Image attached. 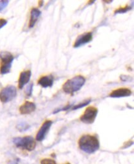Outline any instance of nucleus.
Instances as JSON below:
<instances>
[{
    "mask_svg": "<svg viewBox=\"0 0 134 164\" xmlns=\"http://www.w3.org/2000/svg\"><path fill=\"white\" fill-rule=\"evenodd\" d=\"M14 56L9 52H2L0 54V74L2 75L10 72Z\"/></svg>",
    "mask_w": 134,
    "mask_h": 164,
    "instance_id": "obj_3",
    "label": "nucleus"
},
{
    "mask_svg": "<svg viewBox=\"0 0 134 164\" xmlns=\"http://www.w3.org/2000/svg\"><path fill=\"white\" fill-rule=\"evenodd\" d=\"M69 164V163H67V164Z\"/></svg>",
    "mask_w": 134,
    "mask_h": 164,
    "instance_id": "obj_23",
    "label": "nucleus"
},
{
    "mask_svg": "<svg viewBox=\"0 0 134 164\" xmlns=\"http://www.w3.org/2000/svg\"><path fill=\"white\" fill-rule=\"evenodd\" d=\"M78 144L80 149L88 154H93L100 148V142L97 137L89 134L82 136Z\"/></svg>",
    "mask_w": 134,
    "mask_h": 164,
    "instance_id": "obj_1",
    "label": "nucleus"
},
{
    "mask_svg": "<svg viewBox=\"0 0 134 164\" xmlns=\"http://www.w3.org/2000/svg\"><path fill=\"white\" fill-rule=\"evenodd\" d=\"M9 1L6 0H1L0 1V12L2 11L9 4Z\"/></svg>",
    "mask_w": 134,
    "mask_h": 164,
    "instance_id": "obj_16",
    "label": "nucleus"
},
{
    "mask_svg": "<svg viewBox=\"0 0 134 164\" xmlns=\"http://www.w3.org/2000/svg\"><path fill=\"white\" fill-rule=\"evenodd\" d=\"M91 102L90 100H85V102H84L83 103H80L78 104H76V105H74L72 108V110H77L78 109H80V108H82L84 106H85L86 105H88Z\"/></svg>",
    "mask_w": 134,
    "mask_h": 164,
    "instance_id": "obj_15",
    "label": "nucleus"
},
{
    "mask_svg": "<svg viewBox=\"0 0 134 164\" xmlns=\"http://www.w3.org/2000/svg\"><path fill=\"white\" fill-rule=\"evenodd\" d=\"M17 95L16 88L14 85H8L0 91V100L3 103H8L13 100Z\"/></svg>",
    "mask_w": 134,
    "mask_h": 164,
    "instance_id": "obj_5",
    "label": "nucleus"
},
{
    "mask_svg": "<svg viewBox=\"0 0 134 164\" xmlns=\"http://www.w3.org/2000/svg\"><path fill=\"white\" fill-rule=\"evenodd\" d=\"M98 114V109L94 106H89L80 116V121L86 124L93 123Z\"/></svg>",
    "mask_w": 134,
    "mask_h": 164,
    "instance_id": "obj_6",
    "label": "nucleus"
},
{
    "mask_svg": "<svg viewBox=\"0 0 134 164\" xmlns=\"http://www.w3.org/2000/svg\"><path fill=\"white\" fill-rule=\"evenodd\" d=\"M36 109L35 103L30 102H25L19 108V112L21 114H29L33 113Z\"/></svg>",
    "mask_w": 134,
    "mask_h": 164,
    "instance_id": "obj_11",
    "label": "nucleus"
},
{
    "mask_svg": "<svg viewBox=\"0 0 134 164\" xmlns=\"http://www.w3.org/2000/svg\"></svg>",
    "mask_w": 134,
    "mask_h": 164,
    "instance_id": "obj_24",
    "label": "nucleus"
},
{
    "mask_svg": "<svg viewBox=\"0 0 134 164\" xmlns=\"http://www.w3.org/2000/svg\"><path fill=\"white\" fill-rule=\"evenodd\" d=\"M52 121L49 120H46L44 122V123L42 124V127L39 129L37 136H36V140L39 142L42 141L46 137L47 133L48 132L51 126L52 125Z\"/></svg>",
    "mask_w": 134,
    "mask_h": 164,
    "instance_id": "obj_8",
    "label": "nucleus"
},
{
    "mask_svg": "<svg viewBox=\"0 0 134 164\" xmlns=\"http://www.w3.org/2000/svg\"><path fill=\"white\" fill-rule=\"evenodd\" d=\"M131 78V77L129 76H124V75H121V80L122 81H129V79Z\"/></svg>",
    "mask_w": 134,
    "mask_h": 164,
    "instance_id": "obj_22",
    "label": "nucleus"
},
{
    "mask_svg": "<svg viewBox=\"0 0 134 164\" xmlns=\"http://www.w3.org/2000/svg\"><path fill=\"white\" fill-rule=\"evenodd\" d=\"M54 78L52 75H48L41 77L39 81L38 84L41 85L44 88L51 87L53 85Z\"/></svg>",
    "mask_w": 134,
    "mask_h": 164,
    "instance_id": "obj_12",
    "label": "nucleus"
},
{
    "mask_svg": "<svg viewBox=\"0 0 134 164\" xmlns=\"http://www.w3.org/2000/svg\"><path fill=\"white\" fill-rule=\"evenodd\" d=\"M85 82L86 79L83 76H75L64 82L63 85L62 89L66 94L73 95L83 87Z\"/></svg>",
    "mask_w": 134,
    "mask_h": 164,
    "instance_id": "obj_2",
    "label": "nucleus"
},
{
    "mask_svg": "<svg viewBox=\"0 0 134 164\" xmlns=\"http://www.w3.org/2000/svg\"><path fill=\"white\" fill-rule=\"evenodd\" d=\"M13 142L17 147H22L29 151H33L36 146V143L32 137H18L13 139Z\"/></svg>",
    "mask_w": 134,
    "mask_h": 164,
    "instance_id": "obj_4",
    "label": "nucleus"
},
{
    "mask_svg": "<svg viewBox=\"0 0 134 164\" xmlns=\"http://www.w3.org/2000/svg\"><path fill=\"white\" fill-rule=\"evenodd\" d=\"M70 107H71V105H66L65 107H64V108H61V109H59L55 111L53 113L55 114V113H59V111H66V110H68Z\"/></svg>",
    "mask_w": 134,
    "mask_h": 164,
    "instance_id": "obj_20",
    "label": "nucleus"
},
{
    "mask_svg": "<svg viewBox=\"0 0 134 164\" xmlns=\"http://www.w3.org/2000/svg\"><path fill=\"white\" fill-rule=\"evenodd\" d=\"M29 127V126L26 124V123H21V124L18 125V129L20 131H23V130H26L27 129H28V128Z\"/></svg>",
    "mask_w": 134,
    "mask_h": 164,
    "instance_id": "obj_18",
    "label": "nucleus"
},
{
    "mask_svg": "<svg viewBox=\"0 0 134 164\" xmlns=\"http://www.w3.org/2000/svg\"><path fill=\"white\" fill-rule=\"evenodd\" d=\"M93 40V35L91 32H87L77 37L76 40L74 42L73 44V47L74 48H78L79 47L83 46L90 42L92 41Z\"/></svg>",
    "mask_w": 134,
    "mask_h": 164,
    "instance_id": "obj_7",
    "label": "nucleus"
},
{
    "mask_svg": "<svg viewBox=\"0 0 134 164\" xmlns=\"http://www.w3.org/2000/svg\"><path fill=\"white\" fill-rule=\"evenodd\" d=\"M41 164H56V162H55L54 160H53V159H44L42 160Z\"/></svg>",
    "mask_w": 134,
    "mask_h": 164,
    "instance_id": "obj_17",
    "label": "nucleus"
},
{
    "mask_svg": "<svg viewBox=\"0 0 134 164\" xmlns=\"http://www.w3.org/2000/svg\"><path fill=\"white\" fill-rule=\"evenodd\" d=\"M8 22L4 19H0V29L7 24Z\"/></svg>",
    "mask_w": 134,
    "mask_h": 164,
    "instance_id": "obj_21",
    "label": "nucleus"
},
{
    "mask_svg": "<svg viewBox=\"0 0 134 164\" xmlns=\"http://www.w3.org/2000/svg\"><path fill=\"white\" fill-rule=\"evenodd\" d=\"M32 89H33V84H30L28 87L27 88V90H26V94L28 96H30L32 95Z\"/></svg>",
    "mask_w": 134,
    "mask_h": 164,
    "instance_id": "obj_19",
    "label": "nucleus"
},
{
    "mask_svg": "<svg viewBox=\"0 0 134 164\" xmlns=\"http://www.w3.org/2000/svg\"><path fill=\"white\" fill-rule=\"evenodd\" d=\"M31 71L30 70H27L23 71L21 73L19 78L18 80V87L19 89H22L23 87L29 82L30 78H31Z\"/></svg>",
    "mask_w": 134,
    "mask_h": 164,
    "instance_id": "obj_10",
    "label": "nucleus"
},
{
    "mask_svg": "<svg viewBox=\"0 0 134 164\" xmlns=\"http://www.w3.org/2000/svg\"><path fill=\"white\" fill-rule=\"evenodd\" d=\"M132 94V92L131 89L126 87H122L114 90L110 94L109 96L111 98H121L129 97Z\"/></svg>",
    "mask_w": 134,
    "mask_h": 164,
    "instance_id": "obj_9",
    "label": "nucleus"
},
{
    "mask_svg": "<svg viewBox=\"0 0 134 164\" xmlns=\"http://www.w3.org/2000/svg\"><path fill=\"white\" fill-rule=\"evenodd\" d=\"M41 15V11L37 8H32L30 12V17L28 23V27L32 28L34 27L37 21L39 19V17Z\"/></svg>",
    "mask_w": 134,
    "mask_h": 164,
    "instance_id": "obj_13",
    "label": "nucleus"
},
{
    "mask_svg": "<svg viewBox=\"0 0 134 164\" xmlns=\"http://www.w3.org/2000/svg\"><path fill=\"white\" fill-rule=\"evenodd\" d=\"M132 9V6H126L125 7H121L117 8L114 11V14H124L126 12H127L128 11H131Z\"/></svg>",
    "mask_w": 134,
    "mask_h": 164,
    "instance_id": "obj_14",
    "label": "nucleus"
}]
</instances>
